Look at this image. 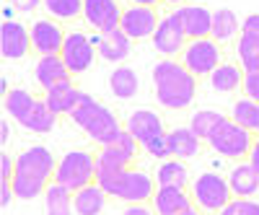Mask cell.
Wrapping results in <instances>:
<instances>
[{
	"label": "cell",
	"mask_w": 259,
	"mask_h": 215,
	"mask_svg": "<svg viewBox=\"0 0 259 215\" xmlns=\"http://www.w3.org/2000/svg\"><path fill=\"white\" fill-rule=\"evenodd\" d=\"M182 57V65L194 75V78H210V73L215 70L223 62V52L221 45L215 41L212 36L205 39H189Z\"/></svg>",
	"instance_id": "obj_8"
},
{
	"label": "cell",
	"mask_w": 259,
	"mask_h": 215,
	"mask_svg": "<svg viewBox=\"0 0 259 215\" xmlns=\"http://www.w3.org/2000/svg\"><path fill=\"white\" fill-rule=\"evenodd\" d=\"M122 215H156V210L150 202H133L122 210Z\"/></svg>",
	"instance_id": "obj_38"
},
{
	"label": "cell",
	"mask_w": 259,
	"mask_h": 215,
	"mask_svg": "<svg viewBox=\"0 0 259 215\" xmlns=\"http://www.w3.org/2000/svg\"><path fill=\"white\" fill-rule=\"evenodd\" d=\"M179 215H205V212H202L200 207H194V205H192V207H187V210H184V212H179Z\"/></svg>",
	"instance_id": "obj_44"
},
{
	"label": "cell",
	"mask_w": 259,
	"mask_h": 215,
	"mask_svg": "<svg viewBox=\"0 0 259 215\" xmlns=\"http://www.w3.org/2000/svg\"><path fill=\"white\" fill-rule=\"evenodd\" d=\"M16 174V161L8 153H0V182H13Z\"/></svg>",
	"instance_id": "obj_36"
},
{
	"label": "cell",
	"mask_w": 259,
	"mask_h": 215,
	"mask_svg": "<svg viewBox=\"0 0 259 215\" xmlns=\"http://www.w3.org/2000/svg\"><path fill=\"white\" fill-rule=\"evenodd\" d=\"M187 39H205L212 31V11L205 6H179L171 11Z\"/></svg>",
	"instance_id": "obj_16"
},
{
	"label": "cell",
	"mask_w": 259,
	"mask_h": 215,
	"mask_svg": "<svg viewBox=\"0 0 259 215\" xmlns=\"http://www.w3.org/2000/svg\"><path fill=\"white\" fill-rule=\"evenodd\" d=\"M133 3H135V6H150V8H156L161 0H133Z\"/></svg>",
	"instance_id": "obj_43"
},
{
	"label": "cell",
	"mask_w": 259,
	"mask_h": 215,
	"mask_svg": "<svg viewBox=\"0 0 259 215\" xmlns=\"http://www.w3.org/2000/svg\"><path fill=\"white\" fill-rule=\"evenodd\" d=\"M96 184L109 197L122 200L127 205L133 202H150L156 192V179L138 168H122V171H104L96 174Z\"/></svg>",
	"instance_id": "obj_4"
},
{
	"label": "cell",
	"mask_w": 259,
	"mask_h": 215,
	"mask_svg": "<svg viewBox=\"0 0 259 215\" xmlns=\"http://www.w3.org/2000/svg\"><path fill=\"white\" fill-rule=\"evenodd\" d=\"M210 85L218 94H233L244 85V70L239 62H221L218 68L210 73Z\"/></svg>",
	"instance_id": "obj_26"
},
{
	"label": "cell",
	"mask_w": 259,
	"mask_h": 215,
	"mask_svg": "<svg viewBox=\"0 0 259 215\" xmlns=\"http://www.w3.org/2000/svg\"><path fill=\"white\" fill-rule=\"evenodd\" d=\"M150 41H153V47H156L158 55L177 60L184 52L189 39L182 31V26H179V21L174 18V13H168V16L161 18V24H158V29H156V34H153V39H150Z\"/></svg>",
	"instance_id": "obj_15"
},
{
	"label": "cell",
	"mask_w": 259,
	"mask_h": 215,
	"mask_svg": "<svg viewBox=\"0 0 259 215\" xmlns=\"http://www.w3.org/2000/svg\"><path fill=\"white\" fill-rule=\"evenodd\" d=\"M156 187H187L192 184V174H189V166L182 158H166L158 163L156 168Z\"/></svg>",
	"instance_id": "obj_23"
},
{
	"label": "cell",
	"mask_w": 259,
	"mask_h": 215,
	"mask_svg": "<svg viewBox=\"0 0 259 215\" xmlns=\"http://www.w3.org/2000/svg\"><path fill=\"white\" fill-rule=\"evenodd\" d=\"M246 161L259 171V135L254 138V145H251V150H249V156H246Z\"/></svg>",
	"instance_id": "obj_41"
},
{
	"label": "cell",
	"mask_w": 259,
	"mask_h": 215,
	"mask_svg": "<svg viewBox=\"0 0 259 215\" xmlns=\"http://www.w3.org/2000/svg\"><path fill=\"white\" fill-rule=\"evenodd\" d=\"M166 140H168L171 158H182V161L194 158L202 148V140L192 133V127H174V130H168Z\"/></svg>",
	"instance_id": "obj_21"
},
{
	"label": "cell",
	"mask_w": 259,
	"mask_h": 215,
	"mask_svg": "<svg viewBox=\"0 0 259 215\" xmlns=\"http://www.w3.org/2000/svg\"><path fill=\"white\" fill-rule=\"evenodd\" d=\"M150 205H153L156 215H179L194 202L187 187H156Z\"/></svg>",
	"instance_id": "obj_17"
},
{
	"label": "cell",
	"mask_w": 259,
	"mask_h": 215,
	"mask_svg": "<svg viewBox=\"0 0 259 215\" xmlns=\"http://www.w3.org/2000/svg\"><path fill=\"white\" fill-rule=\"evenodd\" d=\"M31 29V52H36L39 57H47V55H60L62 45H65V31L60 26V21L55 18H39L29 26Z\"/></svg>",
	"instance_id": "obj_11"
},
{
	"label": "cell",
	"mask_w": 259,
	"mask_h": 215,
	"mask_svg": "<svg viewBox=\"0 0 259 215\" xmlns=\"http://www.w3.org/2000/svg\"><path fill=\"white\" fill-rule=\"evenodd\" d=\"M45 212L47 215H75L73 189H68L60 182H52L45 189Z\"/></svg>",
	"instance_id": "obj_28"
},
{
	"label": "cell",
	"mask_w": 259,
	"mask_h": 215,
	"mask_svg": "<svg viewBox=\"0 0 259 215\" xmlns=\"http://www.w3.org/2000/svg\"><path fill=\"white\" fill-rule=\"evenodd\" d=\"M31 52V29L21 21L6 18L0 26V55L3 60H24Z\"/></svg>",
	"instance_id": "obj_12"
},
{
	"label": "cell",
	"mask_w": 259,
	"mask_h": 215,
	"mask_svg": "<svg viewBox=\"0 0 259 215\" xmlns=\"http://www.w3.org/2000/svg\"><path fill=\"white\" fill-rule=\"evenodd\" d=\"M124 130L133 135L140 148H148L153 140L163 138L166 135V127H163V119L153 112V109H135L133 114L127 117L124 122Z\"/></svg>",
	"instance_id": "obj_14"
},
{
	"label": "cell",
	"mask_w": 259,
	"mask_h": 215,
	"mask_svg": "<svg viewBox=\"0 0 259 215\" xmlns=\"http://www.w3.org/2000/svg\"><path fill=\"white\" fill-rule=\"evenodd\" d=\"M163 3H168V6H177V8H179V6H184V0H163Z\"/></svg>",
	"instance_id": "obj_45"
},
{
	"label": "cell",
	"mask_w": 259,
	"mask_h": 215,
	"mask_svg": "<svg viewBox=\"0 0 259 215\" xmlns=\"http://www.w3.org/2000/svg\"><path fill=\"white\" fill-rule=\"evenodd\" d=\"M231 119L256 135V127H259V101H254L249 96H241L239 101L231 106Z\"/></svg>",
	"instance_id": "obj_31"
},
{
	"label": "cell",
	"mask_w": 259,
	"mask_h": 215,
	"mask_svg": "<svg viewBox=\"0 0 259 215\" xmlns=\"http://www.w3.org/2000/svg\"><path fill=\"white\" fill-rule=\"evenodd\" d=\"M83 21L99 34L114 31L119 29L122 8L117 0H83Z\"/></svg>",
	"instance_id": "obj_13"
},
{
	"label": "cell",
	"mask_w": 259,
	"mask_h": 215,
	"mask_svg": "<svg viewBox=\"0 0 259 215\" xmlns=\"http://www.w3.org/2000/svg\"><path fill=\"white\" fill-rule=\"evenodd\" d=\"M39 99L34 94H29L26 89H11L6 96H3V106H6V114L11 119H16L21 127H24V122L31 117V112L36 109Z\"/></svg>",
	"instance_id": "obj_24"
},
{
	"label": "cell",
	"mask_w": 259,
	"mask_h": 215,
	"mask_svg": "<svg viewBox=\"0 0 259 215\" xmlns=\"http://www.w3.org/2000/svg\"><path fill=\"white\" fill-rule=\"evenodd\" d=\"M34 75H36V83H39L45 91H50V89H55V85H60V83H65V80H70V78H73V73L68 70V65L62 62L60 55L39 57V60H36V70H34Z\"/></svg>",
	"instance_id": "obj_19"
},
{
	"label": "cell",
	"mask_w": 259,
	"mask_h": 215,
	"mask_svg": "<svg viewBox=\"0 0 259 215\" xmlns=\"http://www.w3.org/2000/svg\"><path fill=\"white\" fill-rule=\"evenodd\" d=\"M241 89H244V96L259 101V70L244 73V85H241Z\"/></svg>",
	"instance_id": "obj_35"
},
{
	"label": "cell",
	"mask_w": 259,
	"mask_h": 215,
	"mask_svg": "<svg viewBox=\"0 0 259 215\" xmlns=\"http://www.w3.org/2000/svg\"><path fill=\"white\" fill-rule=\"evenodd\" d=\"M96 45V52L101 60L106 62H119L130 57V52H133V39H130L122 29H114V31H106V34H99L94 39Z\"/></svg>",
	"instance_id": "obj_18"
},
{
	"label": "cell",
	"mask_w": 259,
	"mask_h": 215,
	"mask_svg": "<svg viewBox=\"0 0 259 215\" xmlns=\"http://www.w3.org/2000/svg\"><path fill=\"white\" fill-rule=\"evenodd\" d=\"M11 140V124H8V119H3V122H0V143H8Z\"/></svg>",
	"instance_id": "obj_42"
},
{
	"label": "cell",
	"mask_w": 259,
	"mask_h": 215,
	"mask_svg": "<svg viewBox=\"0 0 259 215\" xmlns=\"http://www.w3.org/2000/svg\"><path fill=\"white\" fill-rule=\"evenodd\" d=\"M210 36L218 41V45H228L236 36H241V21L231 8H218L212 11V31Z\"/></svg>",
	"instance_id": "obj_27"
},
{
	"label": "cell",
	"mask_w": 259,
	"mask_h": 215,
	"mask_svg": "<svg viewBox=\"0 0 259 215\" xmlns=\"http://www.w3.org/2000/svg\"><path fill=\"white\" fill-rule=\"evenodd\" d=\"M161 24V16L156 8L150 6H127L122 8V21H119V29L133 39V41H143V39H153L156 29Z\"/></svg>",
	"instance_id": "obj_9"
},
{
	"label": "cell",
	"mask_w": 259,
	"mask_h": 215,
	"mask_svg": "<svg viewBox=\"0 0 259 215\" xmlns=\"http://www.w3.org/2000/svg\"><path fill=\"white\" fill-rule=\"evenodd\" d=\"M70 119H73L94 143H99V148L112 145V143L122 135V130H124L109 106L99 104V101H96L94 96H89V94H80V101H78L75 109L70 112Z\"/></svg>",
	"instance_id": "obj_3"
},
{
	"label": "cell",
	"mask_w": 259,
	"mask_h": 215,
	"mask_svg": "<svg viewBox=\"0 0 259 215\" xmlns=\"http://www.w3.org/2000/svg\"><path fill=\"white\" fill-rule=\"evenodd\" d=\"M57 161L52 150L45 145H31L16 156V174H13V192L18 200H36L45 195V189L55 182Z\"/></svg>",
	"instance_id": "obj_2"
},
{
	"label": "cell",
	"mask_w": 259,
	"mask_h": 215,
	"mask_svg": "<svg viewBox=\"0 0 259 215\" xmlns=\"http://www.w3.org/2000/svg\"><path fill=\"white\" fill-rule=\"evenodd\" d=\"M226 122V114L218 112V109H200V112H194L192 119H189V127H192V133L197 135L200 140H210V135L218 130V127Z\"/></svg>",
	"instance_id": "obj_30"
},
{
	"label": "cell",
	"mask_w": 259,
	"mask_h": 215,
	"mask_svg": "<svg viewBox=\"0 0 259 215\" xmlns=\"http://www.w3.org/2000/svg\"><path fill=\"white\" fill-rule=\"evenodd\" d=\"M45 0H11V6L18 11V13H31V11H36Z\"/></svg>",
	"instance_id": "obj_39"
},
{
	"label": "cell",
	"mask_w": 259,
	"mask_h": 215,
	"mask_svg": "<svg viewBox=\"0 0 259 215\" xmlns=\"http://www.w3.org/2000/svg\"><path fill=\"white\" fill-rule=\"evenodd\" d=\"M13 197H16L13 184H11V182H0V205L8 207V205L13 202Z\"/></svg>",
	"instance_id": "obj_40"
},
{
	"label": "cell",
	"mask_w": 259,
	"mask_h": 215,
	"mask_svg": "<svg viewBox=\"0 0 259 215\" xmlns=\"http://www.w3.org/2000/svg\"><path fill=\"white\" fill-rule=\"evenodd\" d=\"M189 195H192L194 207H200L205 215H210V212L218 215L233 200L228 179H223L221 174H215V171H205V174L194 177L192 184H189Z\"/></svg>",
	"instance_id": "obj_5"
},
{
	"label": "cell",
	"mask_w": 259,
	"mask_h": 215,
	"mask_svg": "<svg viewBox=\"0 0 259 215\" xmlns=\"http://www.w3.org/2000/svg\"><path fill=\"white\" fill-rule=\"evenodd\" d=\"M109 195L94 182L89 187H83L78 192H73V205H75V215H101L106 207Z\"/></svg>",
	"instance_id": "obj_25"
},
{
	"label": "cell",
	"mask_w": 259,
	"mask_h": 215,
	"mask_svg": "<svg viewBox=\"0 0 259 215\" xmlns=\"http://www.w3.org/2000/svg\"><path fill=\"white\" fill-rule=\"evenodd\" d=\"M60 57H62V62L68 65V70L73 75H80V73H85V70L94 65V60H96V45L83 31H68Z\"/></svg>",
	"instance_id": "obj_10"
},
{
	"label": "cell",
	"mask_w": 259,
	"mask_h": 215,
	"mask_svg": "<svg viewBox=\"0 0 259 215\" xmlns=\"http://www.w3.org/2000/svg\"><path fill=\"white\" fill-rule=\"evenodd\" d=\"M218 215H259V202L251 197H233Z\"/></svg>",
	"instance_id": "obj_34"
},
{
	"label": "cell",
	"mask_w": 259,
	"mask_h": 215,
	"mask_svg": "<svg viewBox=\"0 0 259 215\" xmlns=\"http://www.w3.org/2000/svg\"><path fill=\"white\" fill-rule=\"evenodd\" d=\"M150 78H153L156 101L163 109L182 112L187 106H192L194 96H197V78L182 65V60L174 57L158 60L153 70H150Z\"/></svg>",
	"instance_id": "obj_1"
},
{
	"label": "cell",
	"mask_w": 259,
	"mask_h": 215,
	"mask_svg": "<svg viewBox=\"0 0 259 215\" xmlns=\"http://www.w3.org/2000/svg\"><path fill=\"white\" fill-rule=\"evenodd\" d=\"M41 6H45L50 18L57 21H73L83 16V0H45Z\"/></svg>",
	"instance_id": "obj_33"
},
{
	"label": "cell",
	"mask_w": 259,
	"mask_h": 215,
	"mask_svg": "<svg viewBox=\"0 0 259 215\" xmlns=\"http://www.w3.org/2000/svg\"><path fill=\"white\" fill-rule=\"evenodd\" d=\"M80 94H83V91L75 89V83H73V78H70V80L55 85V89L45 91V101H47L50 109L60 117V114H70V112L75 109L78 101H80Z\"/></svg>",
	"instance_id": "obj_22"
},
{
	"label": "cell",
	"mask_w": 259,
	"mask_h": 215,
	"mask_svg": "<svg viewBox=\"0 0 259 215\" xmlns=\"http://www.w3.org/2000/svg\"><path fill=\"white\" fill-rule=\"evenodd\" d=\"M109 91H112L117 99H122V101L135 99L138 91H140V78H138V73H135L133 68H127V65H117V68L112 70V75H109Z\"/></svg>",
	"instance_id": "obj_29"
},
{
	"label": "cell",
	"mask_w": 259,
	"mask_h": 215,
	"mask_svg": "<svg viewBox=\"0 0 259 215\" xmlns=\"http://www.w3.org/2000/svg\"><path fill=\"white\" fill-rule=\"evenodd\" d=\"M256 135H259V127H256Z\"/></svg>",
	"instance_id": "obj_46"
},
{
	"label": "cell",
	"mask_w": 259,
	"mask_h": 215,
	"mask_svg": "<svg viewBox=\"0 0 259 215\" xmlns=\"http://www.w3.org/2000/svg\"><path fill=\"white\" fill-rule=\"evenodd\" d=\"M228 187L233 197H254L259 192V171L249 161H239L228 171Z\"/></svg>",
	"instance_id": "obj_20"
},
{
	"label": "cell",
	"mask_w": 259,
	"mask_h": 215,
	"mask_svg": "<svg viewBox=\"0 0 259 215\" xmlns=\"http://www.w3.org/2000/svg\"><path fill=\"white\" fill-rule=\"evenodd\" d=\"M241 34H246V36H251L254 41H259V13H251L249 18H244Z\"/></svg>",
	"instance_id": "obj_37"
},
{
	"label": "cell",
	"mask_w": 259,
	"mask_h": 215,
	"mask_svg": "<svg viewBox=\"0 0 259 215\" xmlns=\"http://www.w3.org/2000/svg\"><path fill=\"white\" fill-rule=\"evenodd\" d=\"M254 133L246 130V127L241 124H236L231 117H226V122L210 135L207 145L215 150L218 156L223 158H231V161H246L249 156V150L254 145Z\"/></svg>",
	"instance_id": "obj_7"
},
{
	"label": "cell",
	"mask_w": 259,
	"mask_h": 215,
	"mask_svg": "<svg viewBox=\"0 0 259 215\" xmlns=\"http://www.w3.org/2000/svg\"><path fill=\"white\" fill-rule=\"evenodd\" d=\"M55 182L65 184L73 192L94 184L96 182V153H91V150H68L57 161Z\"/></svg>",
	"instance_id": "obj_6"
},
{
	"label": "cell",
	"mask_w": 259,
	"mask_h": 215,
	"mask_svg": "<svg viewBox=\"0 0 259 215\" xmlns=\"http://www.w3.org/2000/svg\"><path fill=\"white\" fill-rule=\"evenodd\" d=\"M236 62L241 65L244 73L259 70V41L241 34L239 39H236Z\"/></svg>",
	"instance_id": "obj_32"
}]
</instances>
